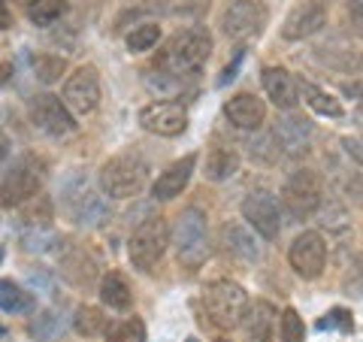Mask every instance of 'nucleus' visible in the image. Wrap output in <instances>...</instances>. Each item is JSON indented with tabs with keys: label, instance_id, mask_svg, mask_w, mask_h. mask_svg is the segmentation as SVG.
Here are the masks:
<instances>
[{
	"label": "nucleus",
	"instance_id": "obj_17",
	"mask_svg": "<svg viewBox=\"0 0 363 342\" xmlns=\"http://www.w3.org/2000/svg\"><path fill=\"white\" fill-rule=\"evenodd\" d=\"M260 82H264L267 97L279 109H285V112L297 109V104H300V82L285 70V67H264Z\"/></svg>",
	"mask_w": 363,
	"mask_h": 342
},
{
	"label": "nucleus",
	"instance_id": "obj_33",
	"mask_svg": "<svg viewBox=\"0 0 363 342\" xmlns=\"http://www.w3.org/2000/svg\"><path fill=\"white\" fill-rule=\"evenodd\" d=\"M345 194H348V200H354L357 206H363V173H354L345 182Z\"/></svg>",
	"mask_w": 363,
	"mask_h": 342
},
{
	"label": "nucleus",
	"instance_id": "obj_15",
	"mask_svg": "<svg viewBox=\"0 0 363 342\" xmlns=\"http://www.w3.org/2000/svg\"><path fill=\"white\" fill-rule=\"evenodd\" d=\"M64 212L70 215L76 224H97L104 219V200L91 191L88 182H76V185H67L64 188Z\"/></svg>",
	"mask_w": 363,
	"mask_h": 342
},
{
	"label": "nucleus",
	"instance_id": "obj_5",
	"mask_svg": "<svg viewBox=\"0 0 363 342\" xmlns=\"http://www.w3.org/2000/svg\"><path fill=\"white\" fill-rule=\"evenodd\" d=\"M173 246L179 252V260L188 267H200L209 255V224L206 212L197 206H188L179 212L173 224Z\"/></svg>",
	"mask_w": 363,
	"mask_h": 342
},
{
	"label": "nucleus",
	"instance_id": "obj_3",
	"mask_svg": "<svg viewBox=\"0 0 363 342\" xmlns=\"http://www.w3.org/2000/svg\"><path fill=\"white\" fill-rule=\"evenodd\" d=\"M203 309H206V318L215 327L233 330L242 324V315L248 312V294L242 285H236L230 279L209 282L203 288Z\"/></svg>",
	"mask_w": 363,
	"mask_h": 342
},
{
	"label": "nucleus",
	"instance_id": "obj_39",
	"mask_svg": "<svg viewBox=\"0 0 363 342\" xmlns=\"http://www.w3.org/2000/svg\"><path fill=\"white\" fill-rule=\"evenodd\" d=\"M6 152H9V145H6V140H4V136H0V164L6 161Z\"/></svg>",
	"mask_w": 363,
	"mask_h": 342
},
{
	"label": "nucleus",
	"instance_id": "obj_6",
	"mask_svg": "<svg viewBox=\"0 0 363 342\" xmlns=\"http://www.w3.org/2000/svg\"><path fill=\"white\" fill-rule=\"evenodd\" d=\"M324 203V182L315 170H297L291 173L285 188H281V209H285L294 221H306L321 209Z\"/></svg>",
	"mask_w": 363,
	"mask_h": 342
},
{
	"label": "nucleus",
	"instance_id": "obj_31",
	"mask_svg": "<svg viewBox=\"0 0 363 342\" xmlns=\"http://www.w3.org/2000/svg\"><path fill=\"white\" fill-rule=\"evenodd\" d=\"M157 40H161V28H157L155 21H143V25H136L128 33V49L130 52H149L157 45Z\"/></svg>",
	"mask_w": 363,
	"mask_h": 342
},
{
	"label": "nucleus",
	"instance_id": "obj_27",
	"mask_svg": "<svg viewBox=\"0 0 363 342\" xmlns=\"http://www.w3.org/2000/svg\"><path fill=\"white\" fill-rule=\"evenodd\" d=\"M0 309L9 312V315L30 312L33 309V294H28L13 279H0Z\"/></svg>",
	"mask_w": 363,
	"mask_h": 342
},
{
	"label": "nucleus",
	"instance_id": "obj_40",
	"mask_svg": "<svg viewBox=\"0 0 363 342\" xmlns=\"http://www.w3.org/2000/svg\"><path fill=\"white\" fill-rule=\"evenodd\" d=\"M0 264H4V248H0Z\"/></svg>",
	"mask_w": 363,
	"mask_h": 342
},
{
	"label": "nucleus",
	"instance_id": "obj_13",
	"mask_svg": "<svg viewBox=\"0 0 363 342\" xmlns=\"http://www.w3.org/2000/svg\"><path fill=\"white\" fill-rule=\"evenodd\" d=\"M140 124L155 136H179L188 131V109L173 100H155L140 109Z\"/></svg>",
	"mask_w": 363,
	"mask_h": 342
},
{
	"label": "nucleus",
	"instance_id": "obj_30",
	"mask_svg": "<svg viewBox=\"0 0 363 342\" xmlns=\"http://www.w3.org/2000/svg\"><path fill=\"white\" fill-rule=\"evenodd\" d=\"M106 342H145V324L140 318H124L106 330Z\"/></svg>",
	"mask_w": 363,
	"mask_h": 342
},
{
	"label": "nucleus",
	"instance_id": "obj_2",
	"mask_svg": "<svg viewBox=\"0 0 363 342\" xmlns=\"http://www.w3.org/2000/svg\"><path fill=\"white\" fill-rule=\"evenodd\" d=\"M97 179H100V188H104L106 197L130 200V197H140V191L145 188L149 167H145L140 155L124 152V155H112L109 161H104Z\"/></svg>",
	"mask_w": 363,
	"mask_h": 342
},
{
	"label": "nucleus",
	"instance_id": "obj_14",
	"mask_svg": "<svg viewBox=\"0 0 363 342\" xmlns=\"http://www.w3.org/2000/svg\"><path fill=\"white\" fill-rule=\"evenodd\" d=\"M327 0H303L300 6L291 9V16L285 18V25H281V37L288 43H300L306 37H312L324 28L327 21Z\"/></svg>",
	"mask_w": 363,
	"mask_h": 342
},
{
	"label": "nucleus",
	"instance_id": "obj_25",
	"mask_svg": "<svg viewBox=\"0 0 363 342\" xmlns=\"http://www.w3.org/2000/svg\"><path fill=\"white\" fill-rule=\"evenodd\" d=\"M300 100H306V106H309L312 112H318V116H324V118H342L345 116L342 100H336L330 91L318 88L312 82H300Z\"/></svg>",
	"mask_w": 363,
	"mask_h": 342
},
{
	"label": "nucleus",
	"instance_id": "obj_21",
	"mask_svg": "<svg viewBox=\"0 0 363 342\" xmlns=\"http://www.w3.org/2000/svg\"><path fill=\"white\" fill-rule=\"evenodd\" d=\"M100 300H104V306H109V309H116V312H128L130 306H133V288H130V282L124 272L118 270H109L100 276Z\"/></svg>",
	"mask_w": 363,
	"mask_h": 342
},
{
	"label": "nucleus",
	"instance_id": "obj_41",
	"mask_svg": "<svg viewBox=\"0 0 363 342\" xmlns=\"http://www.w3.org/2000/svg\"><path fill=\"white\" fill-rule=\"evenodd\" d=\"M28 4H30V0H28Z\"/></svg>",
	"mask_w": 363,
	"mask_h": 342
},
{
	"label": "nucleus",
	"instance_id": "obj_10",
	"mask_svg": "<svg viewBox=\"0 0 363 342\" xmlns=\"http://www.w3.org/2000/svg\"><path fill=\"white\" fill-rule=\"evenodd\" d=\"M28 116L33 128L43 131L45 136H70L76 131V116L55 94H37L28 106Z\"/></svg>",
	"mask_w": 363,
	"mask_h": 342
},
{
	"label": "nucleus",
	"instance_id": "obj_37",
	"mask_svg": "<svg viewBox=\"0 0 363 342\" xmlns=\"http://www.w3.org/2000/svg\"><path fill=\"white\" fill-rule=\"evenodd\" d=\"M9 25H13V13H9V6L0 0V31H6Z\"/></svg>",
	"mask_w": 363,
	"mask_h": 342
},
{
	"label": "nucleus",
	"instance_id": "obj_1",
	"mask_svg": "<svg viewBox=\"0 0 363 342\" xmlns=\"http://www.w3.org/2000/svg\"><path fill=\"white\" fill-rule=\"evenodd\" d=\"M209 55H212V33L206 28L194 25V28L179 31L176 37L167 43L161 67L176 76H188V73H197L200 67L209 61Z\"/></svg>",
	"mask_w": 363,
	"mask_h": 342
},
{
	"label": "nucleus",
	"instance_id": "obj_22",
	"mask_svg": "<svg viewBox=\"0 0 363 342\" xmlns=\"http://www.w3.org/2000/svg\"><path fill=\"white\" fill-rule=\"evenodd\" d=\"M221 246L227 255L240 258V260H257L260 258V248L255 243V236L248 227H242L240 221H227L221 227Z\"/></svg>",
	"mask_w": 363,
	"mask_h": 342
},
{
	"label": "nucleus",
	"instance_id": "obj_28",
	"mask_svg": "<svg viewBox=\"0 0 363 342\" xmlns=\"http://www.w3.org/2000/svg\"><path fill=\"white\" fill-rule=\"evenodd\" d=\"M64 13H67V0H30V4H28V18L37 28L55 25V21H58Z\"/></svg>",
	"mask_w": 363,
	"mask_h": 342
},
{
	"label": "nucleus",
	"instance_id": "obj_23",
	"mask_svg": "<svg viewBox=\"0 0 363 342\" xmlns=\"http://www.w3.org/2000/svg\"><path fill=\"white\" fill-rule=\"evenodd\" d=\"M61 272L76 288H88V285L97 279V260L88 252H82V248H73V252L61 260Z\"/></svg>",
	"mask_w": 363,
	"mask_h": 342
},
{
	"label": "nucleus",
	"instance_id": "obj_7",
	"mask_svg": "<svg viewBox=\"0 0 363 342\" xmlns=\"http://www.w3.org/2000/svg\"><path fill=\"white\" fill-rule=\"evenodd\" d=\"M169 246V231H167V221L161 215H152L145 219L128 239V258L136 270L143 272H152L157 267V260L164 258Z\"/></svg>",
	"mask_w": 363,
	"mask_h": 342
},
{
	"label": "nucleus",
	"instance_id": "obj_20",
	"mask_svg": "<svg viewBox=\"0 0 363 342\" xmlns=\"http://www.w3.org/2000/svg\"><path fill=\"white\" fill-rule=\"evenodd\" d=\"M242 342H276V309L269 303L257 300L248 303V312L242 315Z\"/></svg>",
	"mask_w": 363,
	"mask_h": 342
},
{
	"label": "nucleus",
	"instance_id": "obj_8",
	"mask_svg": "<svg viewBox=\"0 0 363 342\" xmlns=\"http://www.w3.org/2000/svg\"><path fill=\"white\" fill-rule=\"evenodd\" d=\"M269 21V9L260 0H227L221 9L218 28L224 31L227 40H252Z\"/></svg>",
	"mask_w": 363,
	"mask_h": 342
},
{
	"label": "nucleus",
	"instance_id": "obj_36",
	"mask_svg": "<svg viewBox=\"0 0 363 342\" xmlns=\"http://www.w3.org/2000/svg\"><path fill=\"white\" fill-rule=\"evenodd\" d=\"M348 18L363 28V0H351V4H348Z\"/></svg>",
	"mask_w": 363,
	"mask_h": 342
},
{
	"label": "nucleus",
	"instance_id": "obj_16",
	"mask_svg": "<svg viewBox=\"0 0 363 342\" xmlns=\"http://www.w3.org/2000/svg\"><path fill=\"white\" fill-rule=\"evenodd\" d=\"M224 116L236 131H260L267 121V104L252 91H240L224 104Z\"/></svg>",
	"mask_w": 363,
	"mask_h": 342
},
{
	"label": "nucleus",
	"instance_id": "obj_32",
	"mask_svg": "<svg viewBox=\"0 0 363 342\" xmlns=\"http://www.w3.org/2000/svg\"><path fill=\"white\" fill-rule=\"evenodd\" d=\"M279 336L281 342H303L306 336V324H303V318L297 309H285L279 318Z\"/></svg>",
	"mask_w": 363,
	"mask_h": 342
},
{
	"label": "nucleus",
	"instance_id": "obj_24",
	"mask_svg": "<svg viewBox=\"0 0 363 342\" xmlns=\"http://www.w3.org/2000/svg\"><path fill=\"white\" fill-rule=\"evenodd\" d=\"M203 173L209 182H227L240 173V155L236 149H227V145H215L206 155V164H203Z\"/></svg>",
	"mask_w": 363,
	"mask_h": 342
},
{
	"label": "nucleus",
	"instance_id": "obj_18",
	"mask_svg": "<svg viewBox=\"0 0 363 342\" xmlns=\"http://www.w3.org/2000/svg\"><path fill=\"white\" fill-rule=\"evenodd\" d=\"M194 170H197V155H185V158H179V161H173L161 176L155 179L152 197L155 200H176L179 194L188 188V182H191V176H194Z\"/></svg>",
	"mask_w": 363,
	"mask_h": 342
},
{
	"label": "nucleus",
	"instance_id": "obj_34",
	"mask_svg": "<svg viewBox=\"0 0 363 342\" xmlns=\"http://www.w3.org/2000/svg\"><path fill=\"white\" fill-rule=\"evenodd\" d=\"M342 145H345L348 158H354V161L363 167V136H345Z\"/></svg>",
	"mask_w": 363,
	"mask_h": 342
},
{
	"label": "nucleus",
	"instance_id": "obj_19",
	"mask_svg": "<svg viewBox=\"0 0 363 342\" xmlns=\"http://www.w3.org/2000/svg\"><path fill=\"white\" fill-rule=\"evenodd\" d=\"M272 140H276V145L281 152L288 155H297L303 152L306 145H309L312 140V121L297 116V112H288V116L276 118V128H272Z\"/></svg>",
	"mask_w": 363,
	"mask_h": 342
},
{
	"label": "nucleus",
	"instance_id": "obj_12",
	"mask_svg": "<svg viewBox=\"0 0 363 342\" xmlns=\"http://www.w3.org/2000/svg\"><path fill=\"white\" fill-rule=\"evenodd\" d=\"M242 219L248 221V227L264 236L267 243L279 239L281 233V212H279V203L269 191H252L248 197L242 200Z\"/></svg>",
	"mask_w": 363,
	"mask_h": 342
},
{
	"label": "nucleus",
	"instance_id": "obj_26",
	"mask_svg": "<svg viewBox=\"0 0 363 342\" xmlns=\"http://www.w3.org/2000/svg\"><path fill=\"white\" fill-rule=\"evenodd\" d=\"M73 330L85 339H94V336L106 333L109 321H106L104 309H97V306H79V309L73 312Z\"/></svg>",
	"mask_w": 363,
	"mask_h": 342
},
{
	"label": "nucleus",
	"instance_id": "obj_29",
	"mask_svg": "<svg viewBox=\"0 0 363 342\" xmlns=\"http://www.w3.org/2000/svg\"><path fill=\"white\" fill-rule=\"evenodd\" d=\"M30 67H33V76H37L40 82H45V85L58 82V79L67 73V61L61 58V55H49V52L37 55V58L30 61Z\"/></svg>",
	"mask_w": 363,
	"mask_h": 342
},
{
	"label": "nucleus",
	"instance_id": "obj_38",
	"mask_svg": "<svg viewBox=\"0 0 363 342\" xmlns=\"http://www.w3.org/2000/svg\"><path fill=\"white\" fill-rule=\"evenodd\" d=\"M9 79H13V64H6V61H0V88H4Z\"/></svg>",
	"mask_w": 363,
	"mask_h": 342
},
{
	"label": "nucleus",
	"instance_id": "obj_11",
	"mask_svg": "<svg viewBox=\"0 0 363 342\" xmlns=\"http://www.w3.org/2000/svg\"><path fill=\"white\" fill-rule=\"evenodd\" d=\"M288 264L300 279H318L327 267V243L318 231H303L288 248Z\"/></svg>",
	"mask_w": 363,
	"mask_h": 342
},
{
	"label": "nucleus",
	"instance_id": "obj_9",
	"mask_svg": "<svg viewBox=\"0 0 363 342\" xmlns=\"http://www.w3.org/2000/svg\"><path fill=\"white\" fill-rule=\"evenodd\" d=\"M64 106L73 112V116L85 118L100 106V73L91 64L79 67L67 76L64 82Z\"/></svg>",
	"mask_w": 363,
	"mask_h": 342
},
{
	"label": "nucleus",
	"instance_id": "obj_35",
	"mask_svg": "<svg viewBox=\"0 0 363 342\" xmlns=\"http://www.w3.org/2000/svg\"><path fill=\"white\" fill-rule=\"evenodd\" d=\"M342 94L357 100V104H363V79H354V82H342Z\"/></svg>",
	"mask_w": 363,
	"mask_h": 342
},
{
	"label": "nucleus",
	"instance_id": "obj_4",
	"mask_svg": "<svg viewBox=\"0 0 363 342\" xmlns=\"http://www.w3.org/2000/svg\"><path fill=\"white\" fill-rule=\"evenodd\" d=\"M45 179V164L33 155H21L13 167L0 176V206L13 209V206H25L28 200H33L43 188Z\"/></svg>",
	"mask_w": 363,
	"mask_h": 342
}]
</instances>
